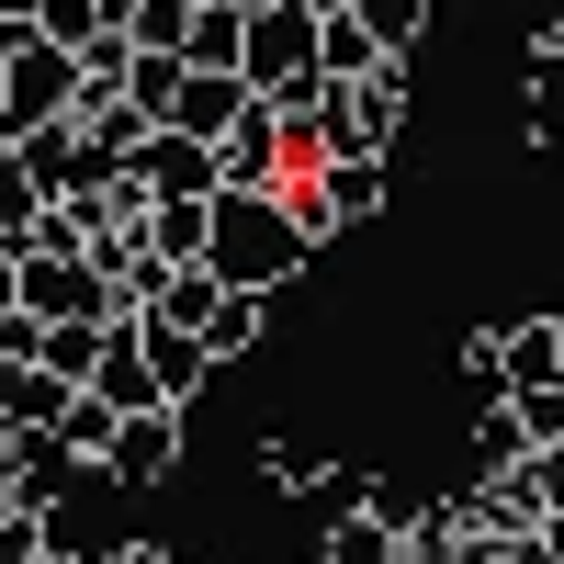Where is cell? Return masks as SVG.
<instances>
[{"label": "cell", "mask_w": 564, "mask_h": 564, "mask_svg": "<svg viewBox=\"0 0 564 564\" xmlns=\"http://www.w3.org/2000/svg\"><path fill=\"white\" fill-rule=\"evenodd\" d=\"M305 260H316V249H305V226L282 215V193H226V204H215V260H204V271L226 282V294H260V305H271Z\"/></svg>", "instance_id": "6da1fadb"}, {"label": "cell", "mask_w": 564, "mask_h": 564, "mask_svg": "<svg viewBox=\"0 0 564 564\" xmlns=\"http://www.w3.org/2000/svg\"><path fill=\"white\" fill-rule=\"evenodd\" d=\"M395 113H406V57L384 68V79H350V90H327L316 102V159L327 170H372L395 148Z\"/></svg>", "instance_id": "7a4b0ae2"}, {"label": "cell", "mask_w": 564, "mask_h": 564, "mask_svg": "<svg viewBox=\"0 0 564 564\" xmlns=\"http://www.w3.org/2000/svg\"><path fill=\"white\" fill-rule=\"evenodd\" d=\"M238 79L260 90H294V79H316V0H249V57H238Z\"/></svg>", "instance_id": "3957f363"}, {"label": "cell", "mask_w": 564, "mask_h": 564, "mask_svg": "<svg viewBox=\"0 0 564 564\" xmlns=\"http://www.w3.org/2000/svg\"><path fill=\"white\" fill-rule=\"evenodd\" d=\"M0 102H12V124H23V135L68 124V113H79V57H68V45H45V34H34L23 57L0 68Z\"/></svg>", "instance_id": "277c9868"}, {"label": "cell", "mask_w": 564, "mask_h": 564, "mask_svg": "<svg viewBox=\"0 0 564 564\" xmlns=\"http://www.w3.org/2000/svg\"><path fill=\"white\" fill-rule=\"evenodd\" d=\"M79 486H102V475H90L57 430H45V441H12V497H0V520H57Z\"/></svg>", "instance_id": "5b68a950"}, {"label": "cell", "mask_w": 564, "mask_h": 564, "mask_svg": "<svg viewBox=\"0 0 564 564\" xmlns=\"http://www.w3.org/2000/svg\"><path fill=\"white\" fill-rule=\"evenodd\" d=\"M531 395H564V339H553V305L497 327V406H531Z\"/></svg>", "instance_id": "8992f818"}, {"label": "cell", "mask_w": 564, "mask_h": 564, "mask_svg": "<svg viewBox=\"0 0 564 564\" xmlns=\"http://www.w3.org/2000/svg\"><path fill=\"white\" fill-rule=\"evenodd\" d=\"M384 68H395V45L372 34L361 0H316V79L350 90V79H384Z\"/></svg>", "instance_id": "52a82bcc"}, {"label": "cell", "mask_w": 564, "mask_h": 564, "mask_svg": "<svg viewBox=\"0 0 564 564\" xmlns=\"http://www.w3.org/2000/svg\"><path fill=\"white\" fill-rule=\"evenodd\" d=\"M406 520H417L406 497H384V486H361V508H350V520H327L316 564H406Z\"/></svg>", "instance_id": "ba28073f"}, {"label": "cell", "mask_w": 564, "mask_h": 564, "mask_svg": "<svg viewBox=\"0 0 564 564\" xmlns=\"http://www.w3.org/2000/svg\"><path fill=\"white\" fill-rule=\"evenodd\" d=\"M226 193H294V135H282V113L271 102H249V124L226 135Z\"/></svg>", "instance_id": "9c48e42d"}, {"label": "cell", "mask_w": 564, "mask_h": 564, "mask_svg": "<svg viewBox=\"0 0 564 564\" xmlns=\"http://www.w3.org/2000/svg\"><path fill=\"white\" fill-rule=\"evenodd\" d=\"M135 350H148V384H159V406H170V417L215 384V350L193 339V327H170V316H135Z\"/></svg>", "instance_id": "30bf717a"}, {"label": "cell", "mask_w": 564, "mask_h": 564, "mask_svg": "<svg viewBox=\"0 0 564 564\" xmlns=\"http://www.w3.org/2000/svg\"><path fill=\"white\" fill-rule=\"evenodd\" d=\"M135 181H148L159 204H226V159L215 148H193V135H148V159H135Z\"/></svg>", "instance_id": "8fae6325"}, {"label": "cell", "mask_w": 564, "mask_h": 564, "mask_svg": "<svg viewBox=\"0 0 564 564\" xmlns=\"http://www.w3.org/2000/svg\"><path fill=\"white\" fill-rule=\"evenodd\" d=\"M260 90L249 79H204V68H181V102H170V135H193V148H226V135L249 124Z\"/></svg>", "instance_id": "7c38bea8"}, {"label": "cell", "mask_w": 564, "mask_h": 564, "mask_svg": "<svg viewBox=\"0 0 564 564\" xmlns=\"http://www.w3.org/2000/svg\"><path fill=\"white\" fill-rule=\"evenodd\" d=\"M181 475V417L159 406V417H124L113 430V452H102V486H170Z\"/></svg>", "instance_id": "4fadbf2b"}, {"label": "cell", "mask_w": 564, "mask_h": 564, "mask_svg": "<svg viewBox=\"0 0 564 564\" xmlns=\"http://www.w3.org/2000/svg\"><path fill=\"white\" fill-rule=\"evenodd\" d=\"M238 57H249V0H193V45H181V68L238 79Z\"/></svg>", "instance_id": "5bb4252c"}, {"label": "cell", "mask_w": 564, "mask_h": 564, "mask_svg": "<svg viewBox=\"0 0 564 564\" xmlns=\"http://www.w3.org/2000/svg\"><path fill=\"white\" fill-rule=\"evenodd\" d=\"M90 395H102L113 417H159V384H148V350H135V327L102 350V372H90Z\"/></svg>", "instance_id": "9a60e30c"}, {"label": "cell", "mask_w": 564, "mask_h": 564, "mask_svg": "<svg viewBox=\"0 0 564 564\" xmlns=\"http://www.w3.org/2000/svg\"><path fill=\"white\" fill-rule=\"evenodd\" d=\"M34 226H45V193H34L23 148H0V260H23V249H34Z\"/></svg>", "instance_id": "2e32d148"}, {"label": "cell", "mask_w": 564, "mask_h": 564, "mask_svg": "<svg viewBox=\"0 0 564 564\" xmlns=\"http://www.w3.org/2000/svg\"><path fill=\"white\" fill-rule=\"evenodd\" d=\"M260 339H271V305H260V294H226V305L204 316V350H215V361H249Z\"/></svg>", "instance_id": "e0dca14e"}, {"label": "cell", "mask_w": 564, "mask_h": 564, "mask_svg": "<svg viewBox=\"0 0 564 564\" xmlns=\"http://www.w3.org/2000/svg\"><path fill=\"white\" fill-rule=\"evenodd\" d=\"M124 34H135V57H181L193 45V0H135Z\"/></svg>", "instance_id": "ac0fdd59"}, {"label": "cell", "mask_w": 564, "mask_h": 564, "mask_svg": "<svg viewBox=\"0 0 564 564\" xmlns=\"http://www.w3.org/2000/svg\"><path fill=\"white\" fill-rule=\"evenodd\" d=\"M531 148H564V57L531 45Z\"/></svg>", "instance_id": "d6986e66"}, {"label": "cell", "mask_w": 564, "mask_h": 564, "mask_svg": "<svg viewBox=\"0 0 564 564\" xmlns=\"http://www.w3.org/2000/svg\"><path fill=\"white\" fill-rule=\"evenodd\" d=\"M113 430H124V417H113V406H102V395H79V406H68V417H57V441H68V452H79V463H90V475H102V452H113Z\"/></svg>", "instance_id": "ffe728a7"}, {"label": "cell", "mask_w": 564, "mask_h": 564, "mask_svg": "<svg viewBox=\"0 0 564 564\" xmlns=\"http://www.w3.org/2000/svg\"><path fill=\"white\" fill-rule=\"evenodd\" d=\"M124 102L148 113V124H170V102H181V57H135V79H124Z\"/></svg>", "instance_id": "44dd1931"}, {"label": "cell", "mask_w": 564, "mask_h": 564, "mask_svg": "<svg viewBox=\"0 0 564 564\" xmlns=\"http://www.w3.org/2000/svg\"><path fill=\"white\" fill-rule=\"evenodd\" d=\"M260 475L271 486H327V452L316 441H260Z\"/></svg>", "instance_id": "7402d4cb"}, {"label": "cell", "mask_w": 564, "mask_h": 564, "mask_svg": "<svg viewBox=\"0 0 564 564\" xmlns=\"http://www.w3.org/2000/svg\"><path fill=\"white\" fill-rule=\"evenodd\" d=\"M0 564H57V520H0Z\"/></svg>", "instance_id": "603a6c76"}, {"label": "cell", "mask_w": 564, "mask_h": 564, "mask_svg": "<svg viewBox=\"0 0 564 564\" xmlns=\"http://www.w3.org/2000/svg\"><path fill=\"white\" fill-rule=\"evenodd\" d=\"M361 12H372V34H384L395 57H406V34H417V0H361Z\"/></svg>", "instance_id": "cb8c5ba5"}, {"label": "cell", "mask_w": 564, "mask_h": 564, "mask_svg": "<svg viewBox=\"0 0 564 564\" xmlns=\"http://www.w3.org/2000/svg\"><path fill=\"white\" fill-rule=\"evenodd\" d=\"M23 45H34V12H23V0H12V12H0V68H12Z\"/></svg>", "instance_id": "d4e9b609"}, {"label": "cell", "mask_w": 564, "mask_h": 564, "mask_svg": "<svg viewBox=\"0 0 564 564\" xmlns=\"http://www.w3.org/2000/svg\"><path fill=\"white\" fill-rule=\"evenodd\" d=\"M23 305V260H0V316H12Z\"/></svg>", "instance_id": "484cf974"}, {"label": "cell", "mask_w": 564, "mask_h": 564, "mask_svg": "<svg viewBox=\"0 0 564 564\" xmlns=\"http://www.w3.org/2000/svg\"><path fill=\"white\" fill-rule=\"evenodd\" d=\"M102 564H170V553H148V542H113V553H102Z\"/></svg>", "instance_id": "4316f807"}, {"label": "cell", "mask_w": 564, "mask_h": 564, "mask_svg": "<svg viewBox=\"0 0 564 564\" xmlns=\"http://www.w3.org/2000/svg\"><path fill=\"white\" fill-rule=\"evenodd\" d=\"M542 564H564V520H542Z\"/></svg>", "instance_id": "83f0119b"}, {"label": "cell", "mask_w": 564, "mask_h": 564, "mask_svg": "<svg viewBox=\"0 0 564 564\" xmlns=\"http://www.w3.org/2000/svg\"><path fill=\"white\" fill-rule=\"evenodd\" d=\"M0 497H12V430H0Z\"/></svg>", "instance_id": "f1b7e54d"}, {"label": "cell", "mask_w": 564, "mask_h": 564, "mask_svg": "<svg viewBox=\"0 0 564 564\" xmlns=\"http://www.w3.org/2000/svg\"><path fill=\"white\" fill-rule=\"evenodd\" d=\"M463 564H508V553H486V542H463Z\"/></svg>", "instance_id": "f546056e"}, {"label": "cell", "mask_w": 564, "mask_h": 564, "mask_svg": "<svg viewBox=\"0 0 564 564\" xmlns=\"http://www.w3.org/2000/svg\"><path fill=\"white\" fill-rule=\"evenodd\" d=\"M542 57H564V23H553V34H542Z\"/></svg>", "instance_id": "4dcf8cb0"}, {"label": "cell", "mask_w": 564, "mask_h": 564, "mask_svg": "<svg viewBox=\"0 0 564 564\" xmlns=\"http://www.w3.org/2000/svg\"><path fill=\"white\" fill-rule=\"evenodd\" d=\"M57 564H102V553H57Z\"/></svg>", "instance_id": "1f68e13d"}, {"label": "cell", "mask_w": 564, "mask_h": 564, "mask_svg": "<svg viewBox=\"0 0 564 564\" xmlns=\"http://www.w3.org/2000/svg\"><path fill=\"white\" fill-rule=\"evenodd\" d=\"M553 339H564V305H553Z\"/></svg>", "instance_id": "d6a6232c"}]
</instances>
